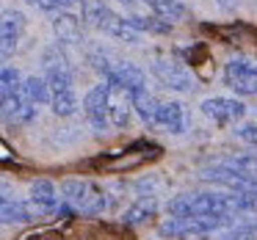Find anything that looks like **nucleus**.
<instances>
[{"mask_svg": "<svg viewBox=\"0 0 257 240\" xmlns=\"http://www.w3.org/2000/svg\"><path fill=\"white\" fill-rule=\"evenodd\" d=\"M42 67H45V83L50 91V111L56 116H72L78 111V94H75V78H72V67H69L67 53L58 45L47 47L42 56Z\"/></svg>", "mask_w": 257, "mask_h": 240, "instance_id": "nucleus-1", "label": "nucleus"}, {"mask_svg": "<svg viewBox=\"0 0 257 240\" xmlns=\"http://www.w3.org/2000/svg\"><path fill=\"white\" fill-rule=\"evenodd\" d=\"M80 12H83L86 25H91L94 31L111 36V39L124 42V45H139L141 42V34H136L127 25V20L113 12L105 0H80Z\"/></svg>", "mask_w": 257, "mask_h": 240, "instance_id": "nucleus-2", "label": "nucleus"}, {"mask_svg": "<svg viewBox=\"0 0 257 240\" xmlns=\"http://www.w3.org/2000/svg\"><path fill=\"white\" fill-rule=\"evenodd\" d=\"M61 199L72 207L75 212L80 215H102L108 210V193L102 185L91 182V179H83V177H69L61 182Z\"/></svg>", "mask_w": 257, "mask_h": 240, "instance_id": "nucleus-3", "label": "nucleus"}, {"mask_svg": "<svg viewBox=\"0 0 257 240\" xmlns=\"http://www.w3.org/2000/svg\"><path fill=\"white\" fill-rule=\"evenodd\" d=\"M229 223H232V218L227 215H172L161 221L158 234L169 240H196L207 237V234L229 226Z\"/></svg>", "mask_w": 257, "mask_h": 240, "instance_id": "nucleus-4", "label": "nucleus"}, {"mask_svg": "<svg viewBox=\"0 0 257 240\" xmlns=\"http://www.w3.org/2000/svg\"><path fill=\"white\" fill-rule=\"evenodd\" d=\"M224 86L240 97H257V58L232 56L224 64Z\"/></svg>", "mask_w": 257, "mask_h": 240, "instance_id": "nucleus-5", "label": "nucleus"}, {"mask_svg": "<svg viewBox=\"0 0 257 240\" xmlns=\"http://www.w3.org/2000/svg\"><path fill=\"white\" fill-rule=\"evenodd\" d=\"M152 75L172 91H196V78L183 61L172 56H155L152 58Z\"/></svg>", "mask_w": 257, "mask_h": 240, "instance_id": "nucleus-6", "label": "nucleus"}, {"mask_svg": "<svg viewBox=\"0 0 257 240\" xmlns=\"http://www.w3.org/2000/svg\"><path fill=\"white\" fill-rule=\"evenodd\" d=\"M36 113H39V105L25 94L23 83H20V89L14 94H9L6 100H0V122L6 124V127H14V130L28 127L36 119Z\"/></svg>", "mask_w": 257, "mask_h": 240, "instance_id": "nucleus-7", "label": "nucleus"}, {"mask_svg": "<svg viewBox=\"0 0 257 240\" xmlns=\"http://www.w3.org/2000/svg\"><path fill=\"white\" fill-rule=\"evenodd\" d=\"M25 25H28V20H25V14L20 9L0 12V67L17 53L23 34H25Z\"/></svg>", "mask_w": 257, "mask_h": 240, "instance_id": "nucleus-8", "label": "nucleus"}, {"mask_svg": "<svg viewBox=\"0 0 257 240\" xmlns=\"http://www.w3.org/2000/svg\"><path fill=\"white\" fill-rule=\"evenodd\" d=\"M105 86H108V91H105L108 124L116 130L130 127V122H133V94L116 83H108V80H105Z\"/></svg>", "mask_w": 257, "mask_h": 240, "instance_id": "nucleus-9", "label": "nucleus"}, {"mask_svg": "<svg viewBox=\"0 0 257 240\" xmlns=\"http://www.w3.org/2000/svg\"><path fill=\"white\" fill-rule=\"evenodd\" d=\"M199 108L210 122L221 124V127L240 122L246 113V105L240 100H235V97H207V100H202Z\"/></svg>", "mask_w": 257, "mask_h": 240, "instance_id": "nucleus-10", "label": "nucleus"}, {"mask_svg": "<svg viewBox=\"0 0 257 240\" xmlns=\"http://www.w3.org/2000/svg\"><path fill=\"white\" fill-rule=\"evenodd\" d=\"M28 207L34 210L36 218L58 212V207H61V193H58L56 182H50V179H45V177L34 179V182H31V190H28Z\"/></svg>", "mask_w": 257, "mask_h": 240, "instance_id": "nucleus-11", "label": "nucleus"}, {"mask_svg": "<svg viewBox=\"0 0 257 240\" xmlns=\"http://www.w3.org/2000/svg\"><path fill=\"white\" fill-rule=\"evenodd\" d=\"M188 127V113H185V105L177 100H158L155 108V124L152 130H163V133L180 135Z\"/></svg>", "mask_w": 257, "mask_h": 240, "instance_id": "nucleus-12", "label": "nucleus"}, {"mask_svg": "<svg viewBox=\"0 0 257 240\" xmlns=\"http://www.w3.org/2000/svg\"><path fill=\"white\" fill-rule=\"evenodd\" d=\"M105 91H108V86H105V80H102V83L91 86L83 97V113H86V119H89L94 133H108V130H111V124H108V111H105Z\"/></svg>", "mask_w": 257, "mask_h": 240, "instance_id": "nucleus-13", "label": "nucleus"}, {"mask_svg": "<svg viewBox=\"0 0 257 240\" xmlns=\"http://www.w3.org/2000/svg\"><path fill=\"white\" fill-rule=\"evenodd\" d=\"M34 218L36 215L28 207V201L17 199L12 185L0 179V223H28Z\"/></svg>", "mask_w": 257, "mask_h": 240, "instance_id": "nucleus-14", "label": "nucleus"}, {"mask_svg": "<svg viewBox=\"0 0 257 240\" xmlns=\"http://www.w3.org/2000/svg\"><path fill=\"white\" fill-rule=\"evenodd\" d=\"M53 31H56L58 42H64V45H75V42L83 39V23H80L72 12H56V17H53Z\"/></svg>", "mask_w": 257, "mask_h": 240, "instance_id": "nucleus-15", "label": "nucleus"}, {"mask_svg": "<svg viewBox=\"0 0 257 240\" xmlns=\"http://www.w3.org/2000/svg\"><path fill=\"white\" fill-rule=\"evenodd\" d=\"M144 3L152 9V14H155V17L166 20L169 25L188 20V6H185L183 0H144Z\"/></svg>", "mask_w": 257, "mask_h": 240, "instance_id": "nucleus-16", "label": "nucleus"}, {"mask_svg": "<svg viewBox=\"0 0 257 240\" xmlns=\"http://www.w3.org/2000/svg\"><path fill=\"white\" fill-rule=\"evenodd\" d=\"M158 212V201L152 199V196H141L139 201H133V204L124 210V223H130V226H139V223H147L150 218H155Z\"/></svg>", "mask_w": 257, "mask_h": 240, "instance_id": "nucleus-17", "label": "nucleus"}, {"mask_svg": "<svg viewBox=\"0 0 257 240\" xmlns=\"http://www.w3.org/2000/svg\"><path fill=\"white\" fill-rule=\"evenodd\" d=\"M218 166L227 168V171L238 174L243 179H251L257 182V155H238V157H224L218 160Z\"/></svg>", "mask_w": 257, "mask_h": 240, "instance_id": "nucleus-18", "label": "nucleus"}, {"mask_svg": "<svg viewBox=\"0 0 257 240\" xmlns=\"http://www.w3.org/2000/svg\"><path fill=\"white\" fill-rule=\"evenodd\" d=\"M155 108H158V97L152 94L150 89L136 91V94H133V113H139L141 122H144L147 127L155 124Z\"/></svg>", "mask_w": 257, "mask_h": 240, "instance_id": "nucleus-19", "label": "nucleus"}, {"mask_svg": "<svg viewBox=\"0 0 257 240\" xmlns=\"http://www.w3.org/2000/svg\"><path fill=\"white\" fill-rule=\"evenodd\" d=\"M127 20V25L136 31V34H172V25L166 23V20H161V17H155V14H150V17H139V14H130V17H124Z\"/></svg>", "mask_w": 257, "mask_h": 240, "instance_id": "nucleus-20", "label": "nucleus"}, {"mask_svg": "<svg viewBox=\"0 0 257 240\" xmlns=\"http://www.w3.org/2000/svg\"><path fill=\"white\" fill-rule=\"evenodd\" d=\"M23 89L36 105H47V100H50L47 83H45V78H39V75H28V78H23Z\"/></svg>", "mask_w": 257, "mask_h": 240, "instance_id": "nucleus-21", "label": "nucleus"}, {"mask_svg": "<svg viewBox=\"0 0 257 240\" xmlns=\"http://www.w3.org/2000/svg\"><path fill=\"white\" fill-rule=\"evenodd\" d=\"M23 78L25 75L17 67H0V100H6L9 94H14L20 89V83H23Z\"/></svg>", "mask_w": 257, "mask_h": 240, "instance_id": "nucleus-22", "label": "nucleus"}, {"mask_svg": "<svg viewBox=\"0 0 257 240\" xmlns=\"http://www.w3.org/2000/svg\"><path fill=\"white\" fill-rule=\"evenodd\" d=\"M218 240H257V223H243V226H232L224 232Z\"/></svg>", "mask_w": 257, "mask_h": 240, "instance_id": "nucleus-23", "label": "nucleus"}, {"mask_svg": "<svg viewBox=\"0 0 257 240\" xmlns=\"http://www.w3.org/2000/svg\"><path fill=\"white\" fill-rule=\"evenodd\" d=\"M235 135H238L240 141H246V144L257 146V122H249V124H240V127L235 130Z\"/></svg>", "mask_w": 257, "mask_h": 240, "instance_id": "nucleus-24", "label": "nucleus"}, {"mask_svg": "<svg viewBox=\"0 0 257 240\" xmlns=\"http://www.w3.org/2000/svg\"><path fill=\"white\" fill-rule=\"evenodd\" d=\"M218 9H224V12H235L238 9V0H216Z\"/></svg>", "mask_w": 257, "mask_h": 240, "instance_id": "nucleus-25", "label": "nucleus"}, {"mask_svg": "<svg viewBox=\"0 0 257 240\" xmlns=\"http://www.w3.org/2000/svg\"><path fill=\"white\" fill-rule=\"evenodd\" d=\"M116 3H122V6H124V9H133V6H136V3H139V0H116Z\"/></svg>", "mask_w": 257, "mask_h": 240, "instance_id": "nucleus-26", "label": "nucleus"}]
</instances>
